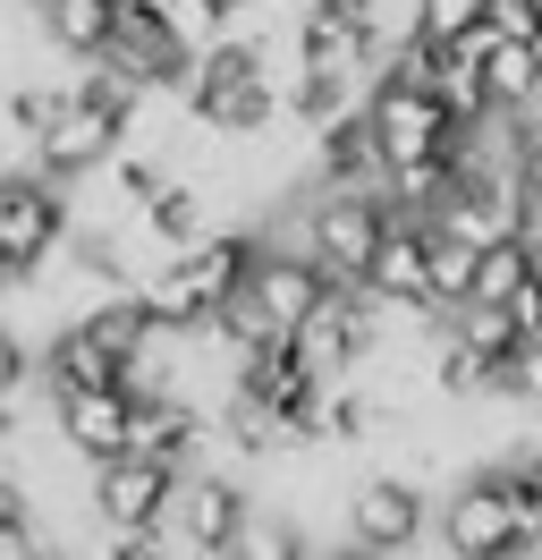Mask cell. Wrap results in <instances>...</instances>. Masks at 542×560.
Segmentation results:
<instances>
[{
	"label": "cell",
	"mask_w": 542,
	"mask_h": 560,
	"mask_svg": "<svg viewBox=\"0 0 542 560\" xmlns=\"http://www.w3.org/2000/svg\"><path fill=\"white\" fill-rule=\"evenodd\" d=\"M246 485L237 476H221V467H178V492H169L162 510V552H229L237 526H246Z\"/></svg>",
	"instance_id": "1"
},
{
	"label": "cell",
	"mask_w": 542,
	"mask_h": 560,
	"mask_svg": "<svg viewBox=\"0 0 542 560\" xmlns=\"http://www.w3.org/2000/svg\"><path fill=\"white\" fill-rule=\"evenodd\" d=\"M76 230V212H68V187L43 171H0V255L17 264V280L34 264H51Z\"/></svg>",
	"instance_id": "2"
},
{
	"label": "cell",
	"mask_w": 542,
	"mask_h": 560,
	"mask_svg": "<svg viewBox=\"0 0 542 560\" xmlns=\"http://www.w3.org/2000/svg\"><path fill=\"white\" fill-rule=\"evenodd\" d=\"M381 230H390V196H373V187H322L305 238H314V264L331 280H365Z\"/></svg>",
	"instance_id": "3"
},
{
	"label": "cell",
	"mask_w": 542,
	"mask_h": 560,
	"mask_svg": "<svg viewBox=\"0 0 542 560\" xmlns=\"http://www.w3.org/2000/svg\"><path fill=\"white\" fill-rule=\"evenodd\" d=\"M119 144H128V110L68 94V103L51 110V128L34 137V171L60 178V187H76V178H102V162H110Z\"/></svg>",
	"instance_id": "4"
},
{
	"label": "cell",
	"mask_w": 542,
	"mask_h": 560,
	"mask_svg": "<svg viewBox=\"0 0 542 560\" xmlns=\"http://www.w3.org/2000/svg\"><path fill=\"white\" fill-rule=\"evenodd\" d=\"M169 492H178V458H162V451H110V458H94V518L110 526V535L162 526Z\"/></svg>",
	"instance_id": "5"
},
{
	"label": "cell",
	"mask_w": 542,
	"mask_h": 560,
	"mask_svg": "<svg viewBox=\"0 0 542 560\" xmlns=\"http://www.w3.org/2000/svg\"><path fill=\"white\" fill-rule=\"evenodd\" d=\"M440 535H449V552L458 560H526L534 552V526L517 518V501H508L483 467H474L467 485L449 492V510H440Z\"/></svg>",
	"instance_id": "6"
},
{
	"label": "cell",
	"mask_w": 542,
	"mask_h": 560,
	"mask_svg": "<svg viewBox=\"0 0 542 560\" xmlns=\"http://www.w3.org/2000/svg\"><path fill=\"white\" fill-rule=\"evenodd\" d=\"M339 526H347V552H415L424 544V492L406 476H365V485L339 492Z\"/></svg>",
	"instance_id": "7"
},
{
	"label": "cell",
	"mask_w": 542,
	"mask_h": 560,
	"mask_svg": "<svg viewBox=\"0 0 542 560\" xmlns=\"http://www.w3.org/2000/svg\"><path fill=\"white\" fill-rule=\"evenodd\" d=\"M365 280L390 298V306L424 315V306H433V221L390 212V230H381V246H373V272Z\"/></svg>",
	"instance_id": "8"
},
{
	"label": "cell",
	"mask_w": 542,
	"mask_h": 560,
	"mask_svg": "<svg viewBox=\"0 0 542 560\" xmlns=\"http://www.w3.org/2000/svg\"><path fill=\"white\" fill-rule=\"evenodd\" d=\"M128 417H136V383H85V390H60V399H51L60 442L85 451V458L128 451Z\"/></svg>",
	"instance_id": "9"
},
{
	"label": "cell",
	"mask_w": 542,
	"mask_h": 560,
	"mask_svg": "<svg viewBox=\"0 0 542 560\" xmlns=\"http://www.w3.org/2000/svg\"><path fill=\"white\" fill-rule=\"evenodd\" d=\"M246 289H255V298H263V306L288 323V331H305V323L331 306V272H322V264H314L305 246H263Z\"/></svg>",
	"instance_id": "10"
},
{
	"label": "cell",
	"mask_w": 542,
	"mask_h": 560,
	"mask_svg": "<svg viewBox=\"0 0 542 560\" xmlns=\"http://www.w3.org/2000/svg\"><path fill=\"white\" fill-rule=\"evenodd\" d=\"M85 383H128V357L110 349L94 323H60L51 349H43V390L60 399V390H85Z\"/></svg>",
	"instance_id": "11"
},
{
	"label": "cell",
	"mask_w": 542,
	"mask_h": 560,
	"mask_svg": "<svg viewBox=\"0 0 542 560\" xmlns=\"http://www.w3.org/2000/svg\"><path fill=\"white\" fill-rule=\"evenodd\" d=\"M483 94H492V110H534L542 103V43H517L492 26V43H483Z\"/></svg>",
	"instance_id": "12"
},
{
	"label": "cell",
	"mask_w": 542,
	"mask_h": 560,
	"mask_svg": "<svg viewBox=\"0 0 542 560\" xmlns=\"http://www.w3.org/2000/svg\"><path fill=\"white\" fill-rule=\"evenodd\" d=\"M34 18H43L51 51H68V60H94L102 43H110V26H119V0H43Z\"/></svg>",
	"instance_id": "13"
},
{
	"label": "cell",
	"mask_w": 542,
	"mask_h": 560,
	"mask_svg": "<svg viewBox=\"0 0 542 560\" xmlns=\"http://www.w3.org/2000/svg\"><path fill=\"white\" fill-rule=\"evenodd\" d=\"M314 544H305V526L288 518V510H246V526H237L229 560H305Z\"/></svg>",
	"instance_id": "14"
},
{
	"label": "cell",
	"mask_w": 542,
	"mask_h": 560,
	"mask_svg": "<svg viewBox=\"0 0 542 560\" xmlns=\"http://www.w3.org/2000/svg\"><path fill=\"white\" fill-rule=\"evenodd\" d=\"M474 264H483V246L440 238V230H433V306H467V298H474Z\"/></svg>",
	"instance_id": "15"
},
{
	"label": "cell",
	"mask_w": 542,
	"mask_h": 560,
	"mask_svg": "<svg viewBox=\"0 0 542 560\" xmlns=\"http://www.w3.org/2000/svg\"><path fill=\"white\" fill-rule=\"evenodd\" d=\"M229 9H237V0H162L169 35L187 43V51H212V43L229 35Z\"/></svg>",
	"instance_id": "16"
},
{
	"label": "cell",
	"mask_w": 542,
	"mask_h": 560,
	"mask_svg": "<svg viewBox=\"0 0 542 560\" xmlns=\"http://www.w3.org/2000/svg\"><path fill=\"white\" fill-rule=\"evenodd\" d=\"M508 399H517V408H542V331H526L517 357H508Z\"/></svg>",
	"instance_id": "17"
},
{
	"label": "cell",
	"mask_w": 542,
	"mask_h": 560,
	"mask_svg": "<svg viewBox=\"0 0 542 560\" xmlns=\"http://www.w3.org/2000/svg\"><path fill=\"white\" fill-rule=\"evenodd\" d=\"M26 374H34V349L0 323V408H17V399H26Z\"/></svg>",
	"instance_id": "18"
},
{
	"label": "cell",
	"mask_w": 542,
	"mask_h": 560,
	"mask_svg": "<svg viewBox=\"0 0 542 560\" xmlns=\"http://www.w3.org/2000/svg\"><path fill=\"white\" fill-rule=\"evenodd\" d=\"M34 9H43V0H34Z\"/></svg>",
	"instance_id": "19"
},
{
	"label": "cell",
	"mask_w": 542,
	"mask_h": 560,
	"mask_svg": "<svg viewBox=\"0 0 542 560\" xmlns=\"http://www.w3.org/2000/svg\"><path fill=\"white\" fill-rule=\"evenodd\" d=\"M534 9H542V0H534Z\"/></svg>",
	"instance_id": "20"
}]
</instances>
